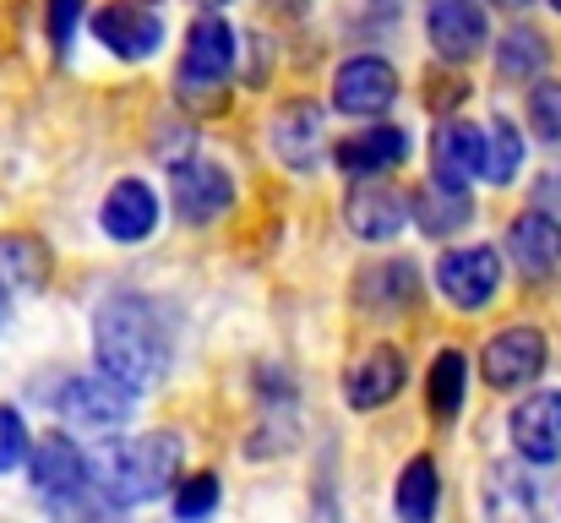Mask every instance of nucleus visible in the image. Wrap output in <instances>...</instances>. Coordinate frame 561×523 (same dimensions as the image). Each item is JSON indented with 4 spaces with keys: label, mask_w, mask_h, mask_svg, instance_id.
Returning a JSON list of instances; mask_svg holds the SVG:
<instances>
[{
    "label": "nucleus",
    "mask_w": 561,
    "mask_h": 523,
    "mask_svg": "<svg viewBox=\"0 0 561 523\" xmlns=\"http://www.w3.org/2000/svg\"><path fill=\"white\" fill-rule=\"evenodd\" d=\"M93 354L99 371L115 376L131 398L153 393L170 371V333L148 295H110L93 317Z\"/></svg>",
    "instance_id": "1"
},
{
    "label": "nucleus",
    "mask_w": 561,
    "mask_h": 523,
    "mask_svg": "<svg viewBox=\"0 0 561 523\" xmlns=\"http://www.w3.org/2000/svg\"><path fill=\"white\" fill-rule=\"evenodd\" d=\"M181 458H186V447H181L175 431L110 436L88 458V475H93V491L110 508H142V502H159L181 480Z\"/></svg>",
    "instance_id": "2"
},
{
    "label": "nucleus",
    "mask_w": 561,
    "mask_h": 523,
    "mask_svg": "<svg viewBox=\"0 0 561 523\" xmlns=\"http://www.w3.org/2000/svg\"><path fill=\"white\" fill-rule=\"evenodd\" d=\"M229 71H234V27L213 11H202L186 33V55L175 71V99L191 115H218L229 104Z\"/></svg>",
    "instance_id": "3"
},
{
    "label": "nucleus",
    "mask_w": 561,
    "mask_h": 523,
    "mask_svg": "<svg viewBox=\"0 0 561 523\" xmlns=\"http://www.w3.org/2000/svg\"><path fill=\"white\" fill-rule=\"evenodd\" d=\"M27 480L33 491L49 502V508H71L93 491V475H88V453L66 436V431H49L27 447Z\"/></svg>",
    "instance_id": "4"
},
{
    "label": "nucleus",
    "mask_w": 561,
    "mask_h": 523,
    "mask_svg": "<svg viewBox=\"0 0 561 523\" xmlns=\"http://www.w3.org/2000/svg\"><path fill=\"white\" fill-rule=\"evenodd\" d=\"M546 360H551L546 333L513 322V328H502V333L485 339V349H480V376H485V387H496V393H518V387H529V382L546 371Z\"/></svg>",
    "instance_id": "5"
},
{
    "label": "nucleus",
    "mask_w": 561,
    "mask_h": 523,
    "mask_svg": "<svg viewBox=\"0 0 561 523\" xmlns=\"http://www.w3.org/2000/svg\"><path fill=\"white\" fill-rule=\"evenodd\" d=\"M55 409H60V420L77 425V431H121L126 414H131V393H126L115 376H104V371H93V376H66V387L55 393Z\"/></svg>",
    "instance_id": "6"
},
{
    "label": "nucleus",
    "mask_w": 561,
    "mask_h": 523,
    "mask_svg": "<svg viewBox=\"0 0 561 523\" xmlns=\"http://www.w3.org/2000/svg\"><path fill=\"white\" fill-rule=\"evenodd\" d=\"M425 38H431L436 60L469 66V60L491 44L485 5H480V0H431V5H425Z\"/></svg>",
    "instance_id": "7"
},
{
    "label": "nucleus",
    "mask_w": 561,
    "mask_h": 523,
    "mask_svg": "<svg viewBox=\"0 0 561 523\" xmlns=\"http://www.w3.org/2000/svg\"><path fill=\"white\" fill-rule=\"evenodd\" d=\"M170 202L186 224H213L234 207V180L224 164L207 159H175L170 164Z\"/></svg>",
    "instance_id": "8"
},
{
    "label": "nucleus",
    "mask_w": 561,
    "mask_h": 523,
    "mask_svg": "<svg viewBox=\"0 0 561 523\" xmlns=\"http://www.w3.org/2000/svg\"><path fill=\"white\" fill-rule=\"evenodd\" d=\"M93 38H99L110 55H121V60H148V55H159V44H164V16H159L153 5L115 0V5L93 11Z\"/></svg>",
    "instance_id": "9"
},
{
    "label": "nucleus",
    "mask_w": 561,
    "mask_h": 523,
    "mask_svg": "<svg viewBox=\"0 0 561 523\" xmlns=\"http://www.w3.org/2000/svg\"><path fill=\"white\" fill-rule=\"evenodd\" d=\"M507 257L518 268V278L529 284H557L561 278V218L551 213H518L507 224Z\"/></svg>",
    "instance_id": "10"
},
{
    "label": "nucleus",
    "mask_w": 561,
    "mask_h": 523,
    "mask_svg": "<svg viewBox=\"0 0 561 523\" xmlns=\"http://www.w3.org/2000/svg\"><path fill=\"white\" fill-rule=\"evenodd\" d=\"M502 284V257L491 246H463V251H447L436 262V289L458 306V311H480Z\"/></svg>",
    "instance_id": "11"
},
{
    "label": "nucleus",
    "mask_w": 561,
    "mask_h": 523,
    "mask_svg": "<svg viewBox=\"0 0 561 523\" xmlns=\"http://www.w3.org/2000/svg\"><path fill=\"white\" fill-rule=\"evenodd\" d=\"M398 99V71L381 55H355L333 71V110L339 115H360L371 121Z\"/></svg>",
    "instance_id": "12"
},
{
    "label": "nucleus",
    "mask_w": 561,
    "mask_h": 523,
    "mask_svg": "<svg viewBox=\"0 0 561 523\" xmlns=\"http://www.w3.org/2000/svg\"><path fill=\"white\" fill-rule=\"evenodd\" d=\"M344 224H350V235H360V240H392L403 224H409V202H403V191L398 185H387V180H360V185H350V196H344Z\"/></svg>",
    "instance_id": "13"
},
{
    "label": "nucleus",
    "mask_w": 561,
    "mask_h": 523,
    "mask_svg": "<svg viewBox=\"0 0 561 523\" xmlns=\"http://www.w3.org/2000/svg\"><path fill=\"white\" fill-rule=\"evenodd\" d=\"M513 447L524 464H557L561 458V387L546 393H529L518 409H513Z\"/></svg>",
    "instance_id": "14"
},
{
    "label": "nucleus",
    "mask_w": 561,
    "mask_h": 523,
    "mask_svg": "<svg viewBox=\"0 0 561 523\" xmlns=\"http://www.w3.org/2000/svg\"><path fill=\"white\" fill-rule=\"evenodd\" d=\"M328 137H322V110L311 99H289L273 115V154L284 170H317Z\"/></svg>",
    "instance_id": "15"
},
{
    "label": "nucleus",
    "mask_w": 561,
    "mask_h": 523,
    "mask_svg": "<svg viewBox=\"0 0 561 523\" xmlns=\"http://www.w3.org/2000/svg\"><path fill=\"white\" fill-rule=\"evenodd\" d=\"M403 382H409V360H403V349H398V344L366 349V354L355 360L350 382H344V393H350V409L371 414V409L392 403V398L403 393Z\"/></svg>",
    "instance_id": "16"
},
{
    "label": "nucleus",
    "mask_w": 561,
    "mask_h": 523,
    "mask_svg": "<svg viewBox=\"0 0 561 523\" xmlns=\"http://www.w3.org/2000/svg\"><path fill=\"white\" fill-rule=\"evenodd\" d=\"M485 519L491 523H546V497L529 469L491 464L485 469Z\"/></svg>",
    "instance_id": "17"
},
{
    "label": "nucleus",
    "mask_w": 561,
    "mask_h": 523,
    "mask_svg": "<svg viewBox=\"0 0 561 523\" xmlns=\"http://www.w3.org/2000/svg\"><path fill=\"white\" fill-rule=\"evenodd\" d=\"M99 224L110 240L131 246V240H148L159 229V196L142 185V180H115L104 207H99Z\"/></svg>",
    "instance_id": "18"
},
{
    "label": "nucleus",
    "mask_w": 561,
    "mask_h": 523,
    "mask_svg": "<svg viewBox=\"0 0 561 523\" xmlns=\"http://www.w3.org/2000/svg\"><path fill=\"white\" fill-rule=\"evenodd\" d=\"M431 164H436V180L447 185H469L474 174L485 170V132L474 121H442V132L431 137Z\"/></svg>",
    "instance_id": "19"
},
{
    "label": "nucleus",
    "mask_w": 561,
    "mask_h": 523,
    "mask_svg": "<svg viewBox=\"0 0 561 523\" xmlns=\"http://www.w3.org/2000/svg\"><path fill=\"white\" fill-rule=\"evenodd\" d=\"M339 170L344 174H381V170H398L409 159V132L403 126H366L355 137H344L333 148Z\"/></svg>",
    "instance_id": "20"
},
{
    "label": "nucleus",
    "mask_w": 561,
    "mask_h": 523,
    "mask_svg": "<svg viewBox=\"0 0 561 523\" xmlns=\"http://www.w3.org/2000/svg\"><path fill=\"white\" fill-rule=\"evenodd\" d=\"M469 218H474V196H469V185L425 180V185L414 191V224H420L431 240H447V235H458Z\"/></svg>",
    "instance_id": "21"
},
{
    "label": "nucleus",
    "mask_w": 561,
    "mask_h": 523,
    "mask_svg": "<svg viewBox=\"0 0 561 523\" xmlns=\"http://www.w3.org/2000/svg\"><path fill=\"white\" fill-rule=\"evenodd\" d=\"M392 513H398V523H436V513H442V469H436L431 453L403 464L398 491H392Z\"/></svg>",
    "instance_id": "22"
},
{
    "label": "nucleus",
    "mask_w": 561,
    "mask_h": 523,
    "mask_svg": "<svg viewBox=\"0 0 561 523\" xmlns=\"http://www.w3.org/2000/svg\"><path fill=\"white\" fill-rule=\"evenodd\" d=\"M414 295H420V273H414V262H403V257L366 268L360 284H355V300H360L366 311H409Z\"/></svg>",
    "instance_id": "23"
},
{
    "label": "nucleus",
    "mask_w": 561,
    "mask_h": 523,
    "mask_svg": "<svg viewBox=\"0 0 561 523\" xmlns=\"http://www.w3.org/2000/svg\"><path fill=\"white\" fill-rule=\"evenodd\" d=\"M546 60H551V44H546L540 27H513V33L496 38V71L507 82H535Z\"/></svg>",
    "instance_id": "24"
},
{
    "label": "nucleus",
    "mask_w": 561,
    "mask_h": 523,
    "mask_svg": "<svg viewBox=\"0 0 561 523\" xmlns=\"http://www.w3.org/2000/svg\"><path fill=\"white\" fill-rule=\"evenodd\" d=\"M0 278L16 289H44L49 284V246L33 235H0Z\"/></svg>",
    "instance_id": "25"
},
{
    "label": "nucleus",
    "mask_w": 561,
    "mask_h": 523,
    "mask_svg": "<svg viewBox=\"0 0 561 523\" xmlns=\"http://www.w3.org/2000/svg\"><path fill=\"white\" fill-rule=\"evenodd\" d=\"M463 393H469V365H463L458 349H442L436 365H431V376H425V403H431V414H436V420H453V414L463 409Z\"/></svg>",
    "instance_id": "26"
},
{
    "label": "nucleus",
    "mask_w": 561,
    "mask_h": 523,
    "mask_svg": "<svg viewBox=\"0 0 561 523\" xmlns=\"http://www.w3.org/2000/svg\"><path fill=\"white\" fill-rule=\"evenodd\" d=\"M524 170V132L513 126V121H491L485 126V180H496V185H507L513 174Z\"/></svg>",
    "instance_id": "27"
},
{
    "label": "nucleus",
    "mask_w": 561,
    "mask_h": 523,
    "mask_svg": "<svg viewBox=\"0 0 561 523\" xmlns=\"http://www.w3.org/2000/svg\"><path fill=\"white\" fill-rule=\"evenodd\" d=\"M218 502H224V486H218V475H191L175 486V519L181 523H207L218 513Z\"/></svg>",
    "instance_id": "28"
},
{
    "label": "nucleus",
    "mask_w": 561,
    "mask_h": 523,
    "mask_svg": "<svg viewBox=\"0 0 561 523\" xmlns=\"http://www.w3.org/2000/svg\"><path fill=\"white\" fill-rule=\"evenodd\" d=\"M458 104H469V77L458 71V66H436V71H425V110H436V115H453Z\"/></svg>",
    "instance_id": "29"
},
{
    "label": "nucleus",
    "mask_w": 561,
    "mask_h": 523,
    "mask_svg": "<svg viewBox=\"0 0 561 523\" xmlns=\"http://www.w3.org/2000/svg\"><path fill=\"white\" fill-rule=\"evenodd\" d=\"M529 126H535V137L561 143V82L557 77H540L529 88Z\"/></svg>",
    "instance_id": "30"
},
{
    "label": "nucleus",
    "mask_w": 561,
    "mask_h": 523,
    "mask_svg": "<svg viewBox=\"0 0 561 523\" xmlns=\"http://www.w3.org/2000/svg\"><path fill=\"white\" fill-rule=\"evenodd\" d=\"M77 22H82V0H44V33H49V49L55 55L71 49Z\"/></svg>",
    "instance_id": "31"
},
{
    "label": "nucleus",
    "mask_w": 561,
    "mask_h": 523,
    "mask_svg": "<svg viewBox=\"0 0 561 523\" xmlns=\"http://www.w3.org/2000/svg\"><path fill=\"white\" fill-rule=\"evenodd\" d=\"M16 464H27V425L11 403H0V475H11Z\"/></svg>",
    "instance_id": "32"
},
{
    "label": "nucleus",
    "mask_w": 561,
    "mask_h": 523,
    "mask_svg": "<svg viewBox=\"0 0 561 523\" xmlns=\"http://www.w3.org/2000/svg\"><path fill=\"white\" fill-rule=\"evenodd\" d=\"M551 174H557V180H540V196H557L561 202V170H551Z\"/></svg>",
    "instance_id": "33"
},
{
    "label": "nucleus",
    "mask_w": 561,
    "mask_h": 523,
    "mask_svg": "<svg viewBox=\"0 0 561 523\" xmlns=\"http://www.w3.org/2000/svg\"><path fill=\"white\" fill-rule=\"evenodd\" d=\"M491 5H502V11H524V5H535V0H491Z\"/></svg>",
    "instance_id": "34"
},
{
    "label": "nucleus",
    "mask_w": 561,
    "mask_h": 523,
    "mask_svg": "<svg viewBox=\"0 0 561 523\" xmlns=\"http://www.w3.org/2000/svg\"><path fill=\"white\" fill-rule=\"evenodd\" d=\"M196 5H202V11H213V5H229V0H196Z\"/></svg>",
    "instance_id": "35"
},
{
    "label": "nucleus",
    "mask_w": 561,
    "mask_h": 523,
    "mask_svg": "<svg viewBox=\"0 0 561 523\" xmlns=\"http://www.w3.org/2000/svg\"><path fill=\"white\" fill-rule=\"evenodd\" d=\"M5 300H11V295H5V278H0V317H5Z\"/></svg>",
    "instance_id": "36"
},
{
    "label": "nucleus",
    "mask_w": 561,
    "mask_h": 523,
    "mask_svg": "<svg viewBox=\"0 0 561 523\" xmlns=\"http://www.w3.org/2000/svg\"><path fill=\"white\" fill-rule=\"evenodd\" d=\"M546 5H551V11H557V16H561V0H546Z\"/></svg>",
    "instance_id": "37"
},
{
    "label": "nucleus",
    "mask_w": 561,
    "mask_h": 523,
    "mask_svg": "<svg viewBox=\"0 0 561 523\" xmlns=\"http://www.w3.org/2000/svg\"><path fill=\"white\" fill-rule=\"evenodd\" d=\"M137 5H153V0H137Z\"/></svg>",
    "instance_id": "38"
}]
</instances>
